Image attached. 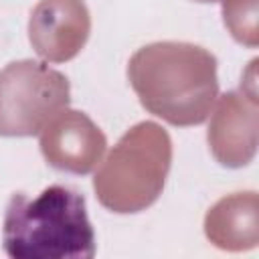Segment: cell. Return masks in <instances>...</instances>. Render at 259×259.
I'll use <instances>...</instances> for the list:
<instances>
[{"mask_svg": "<svg viewBox=\"0 0 259 259\" xmlns=\"http://www.w3.org/2000/svg\"><path fill=\"white\" fill-rule=\"evenodd\" d=\"M4 251L14 259H89L95 233L83 194L53 184L34 198L12 194L2 223Z\"/></svg>", "mask_w": 259, "mask_h": 259, "instance_id": "1", "label": "cell"}]
</instances>
